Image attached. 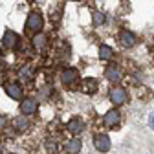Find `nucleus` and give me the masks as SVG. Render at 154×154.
Wrapping results in <instances>:
<instances>
[{"label":"nucleus","mask_w":154,"mask_h":154,"mask_svg":"<svg viewBox=\"0 0 154 154\" xmlns=\"http://www.w3.org/2000/svg\"><path fill=\"white\" fill-rule=\"evenodd\" d=\"M81 147H83V143H81V140H79V138H72V140L66 143L64 150H66L68 154H79Z\"/></svg>","instance_id":"14"},{"label":"nucleus","mask_w":154,"mask_h":154,"mask_svg":"<svg viewBox=\"0 0 154 154\" xmlns=\"http://www.w3.org/2000/svg\"><path fill=\"white\" fill-rule=\"evenodd\" d=\"M112 57H114L112 48L106 46V44H101V46H99V59H101V61H110Z\"/></svg>","instance_id":"16"},{"label":"nucleus","mask_w":154,"mask_h":154,"mask_svg":"<svg viewBox=\"0 0 154 154\" xmlns=\"http://www.w3.org/2000/svg\"><path fill=\"white\" fill-rule=\"evenodd\" d=\"M75 2H77V0H75Z\"/></svg>","instance_id":"23"},{"label":"nucleus","mask_w":154,"mask_h":154,"mask_svg":"<svg viewBox=\"0 0 154 154\" xmlns=\"http://www.w3.org/2000/svg\"><path fill=\"white\" fill-rule=\"evenodd\" d=\"M83 127H85V123H83V119L81 118H72L70 121H68V132L70 134H81L83 132Z\"/></svg>","instance_id":"12"},{"label":"nucleus","mask_w":154,"mask_h":154,"mask_svg":"<svg viewBox=\"0 0 154 154\" xmlns=\"http://www.w3.org/2000/svg\"><path fill=\"white\" fill-rule=\"evenodd\" d=\"M149 127H150V128L154 130V112H152V114L149 116Z\"/></svg>","instance_id":"20"},{"label":"nucleus","mask_w":154,"mask_h":154,"mask_svg":"<svg viewBox=\"0 0 154 154\" xmlns=\"http://www.w3.org/2000/svg\"><path fill=\"white\" fill-rule=\"evenodd\" d=\"M46 152L48 154H57V152H59V145H57V141H48L46 143Z\"/></svg>","instance_id":"19"},{"label":"nucleus","mask_w":154,"mask_h":154,"mask_svg":"<svg viewBox=\"0 0 154 154\" xmlns=\"http://www.w3.org/2000/svg\"><path fill=\"white\" fill-rule=\"evenodd\" d=\"M119 119H121V114H119L118 110H110V112H106L105 118H103V121H105L106 127H116V125L119 123Z\"/></svg>","instance_id":"11"},{"label":"nucleus","mask_w":154,"mask_h":154,"mask_svg":"<svg viewBox=\"0 0 154 154\" xmlns=\"http://www.w3.org/2000/svg\"><path fill=\"white\" fill-rule=\"evenodd\" d=\"M105 75H106V79H108L110 83H119L121 77H123V72H121V68H118V66H110V68H106Z\"/></svg>","instance_id":"9"},{"label":"nucleus","mask_w":154,"mask_h":154,"mask_svg":"<svg viewBox=\"0 0 154 154\" xmlns=\"http://www.w3.org/2000/svg\"><path fill=\"white\" fill-rule=\"evenodd\" d=\"M97 86H99L97 79H94V77H86V79H83V83H81L79 90L90 95V94H94V92H97Z\"/></svg>","instance_id":"8"},{"label":"nucleus","mask_w":154,"mask_h":154,"mask_svg":"<svg viewBox=\"0 0 154 154\" xmlns=\"http://www.w3.org/2000/svg\"><path fill=\"white\" fill-rule=\"evenodd\" d=\"M37 108H38V103H37L33 97H24L22 103H20V112H22L24 116H31V114H35Z\"/></svg>","instance_id":"5"},{"label":"nucleus","mask_w":154,"mask_h":154,"mask_svg":"<svg viewBox=\"0 0 154 154\" xmlns=\"http://www.w3.org/2000/svg\"><path fill=\"white\" fill-rule=\"evenodd\" d=\"M33 75H35V72H33V68H31L29 64H26L24 68H20V72H18V77H20V81H31V79H33Z\"/></svg>","instance_id":"15"},{"label":"nucleus","mask_w":154,"mask_h":154,"mask_svg":"<svg viewBox=\"0 0 154 154\" xmlns=\"http://www.w3.org/2000/svg\"><path fill=\"white\" fill-rule=\"evenodd\" d=\"M61 81H63L64 86L73 88L75 83L79 81V72H77L75 68H66V70H63V72H61Z\"/></svg>","instance_id":"2"},{"label":"nucleus","mask_w":154,"mask_h":154,"mask_svg":"<svg viewBox=\"0 0 154 154\" xmlns=\"http://www.w3.org/2000/svg\"><path fill=\"white\" fill-rule=\"evenodd\" d=\"M94 147L97 149L99 152H106L110 149V138H108V134H97V136L94 138Z\"/></svg>","instance_id":"7"},{"label":"nucleus","mask_w":154,"mask_h":154,"mask_svg":"<svg viewBox=\"0 0 154 154\" xmlns=\"http://www.w3.org/2000/svg\"><path fill=\"white\" fill-rule=\"evenodd\" d=\"M92 22H94L95 26H101V24L105 22V15H103V13H99V11H95V13L92 15Z\"/></svg>","instance_id":"18"},{"label":"nucleus","mask_w":154,"mask_h":154,"mask_svg":"<svg viewBox=\"0 0 154 154\" xmlns=\"http://www.w3.org/2000/svg\"><path fill=\"white\" fill-rule=\"evenodd\" d=\"M0 61H2V51H0Z\"/></svg>","instance_id":"22"},{"label":"nucleus","mask_w":154,"mask_h":154,"mask_svg":"<svg viewBox=\"0 0 154 154\" xmlns=\"http://www.w3.org/2000/svg\"><path fill=\"white\" fill-rule=\"evenodd\" d=\"M4 123H6V118H2V116H0V127H2Z\"/></svg>","instance_id":"21"},{"label":"nucleus","mask_w":154,"mask_h":154,"mask_svg":"<svg viewBox=\"0 0 154 154\" xmlns=\"http://www.w3.org/2000/svg\"><path fill=\"white\" fill-rule=\"evenodd\" d=\"M6 94L9 95L11 99H22V94H24V90H22V85L20 83H8L6 85Z\"/></svg>","instance_id":"6"},{"label":"nucleus","mask_w":154,"mask_h":154,"mask_svg":"<svg viewBox=\"0 0 154 154\" xmlns=\"http://www.w3.org/2000/svg\"><path fill=\"white\" fill-rule=\"evenodd\" d=\"M42 26H44L42 15L38 13V11H31L28 15V20H26V31L28 33H38V31L42 29Z\"/></svg>","instance_id":"1"},{"label":"nucleus","mask_w":154,"mask_h":154,"mask_svg":"<svg viewBox=\"0 0 154 154\" xmlns=\"http://www.w3.org/2000/svg\"><path fill=\"white\" fill-rule=\"evenodd\" d=\"M18 35L15 33V31H11V29H8L6 33H4V37H2V46H6L8 50H15L17 46H18Z\"/></svg>","instance_id":"4"},{"label":"nucleus","mask_w":154,"mask_h":154,"mask_svg":"<svg viewBox=\"0 0 154 154\" xmlns=\"http://www.w3.org/2000/svg\"><path fill=\"white\" fill-rule=\"evenodd\" d=\"M127 99H128V94H127L125 88L118 86V88H112L110 90V101L114 105H123V103H127Z\"/></svg>","instance_id":"3"},{"label":"nucleus","mask_w":154,"mask_h":154,"mask_svg":"<svg viewBox=\"0 0 154 154\" xmlns=\"http://www.w3.org/2000/svg\"><path fill=\"white\" fill-rule=\"evenodd\" d=\"M13 125H15L17 130H20V132H22V130H26V128L29 127V121L24 119V118H15V119H13Z\"/></svg>","instance_id":"17"},{"label":"nucleus","mask_w":154,"mask_h":154,"mask_svg":"<svg viewBox=\"0 0 154 154\" xmlns=\"http://www.w3.org/2000/svg\"><path fill=\"white\" fill-rule=\"evenodd\" d=\"M119 41H121V44H123L125 48H132L134 44H136V35H134L132 31L123 29V31L119 33Z\"/></svg>","instance_id":"10"},{"label":"nucleus","mask_w":154,"mask_h":154,"mask_svg":"<svg viewBox=\"0 0 154 154\" xmlns=\"http://www.w3.org/2000/svg\"><path fill=\"white\" fill-rule=\"evenodd\" d=\"M31 42H33V46H35L37 50H42V48H46V46H48V37H46V33L38 31V33H35V35H33Z\"/></svg>","instance_id":"13"}]
</instances>
